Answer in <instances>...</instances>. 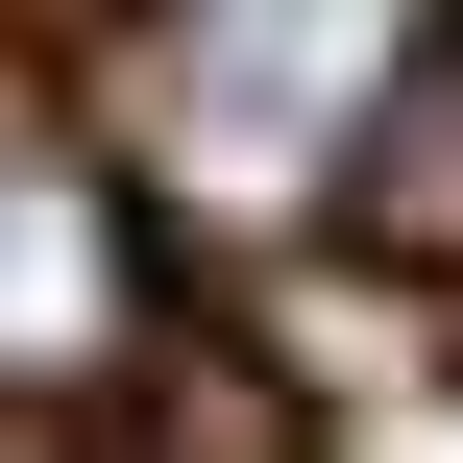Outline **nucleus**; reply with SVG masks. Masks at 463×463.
I'll use <instances>...</instances> for the list:
<instances>
[{
    "label": "nucleus",
    "mask_w": 463,
    "mask_h": 463,
    "mask_svg": "<svg viewBox=\"0 0 463 463\" xmlns=\"http://www.w3.org/2000/svg\"><path fill=\"white\" fill-rule=\"evenodd\" d=\"M342 244H366V269H415V293H463V24L391 49L366 146H342Z\"/></svg>",
    "instance_id": "3"
},
{
    "label": "nucleus",
    "mask_w": 463,
    "mask_h": 463,
    "mask_svg": "<svg viewBox=\"0 0 463 463\" xmlns=\"http://www.w3.org/2000/svg\"><path fill=\"white\" fill-rule=\"evenodd\" d=\"M391 49L415 24H366V0H220V24L98 49V146H122L146 220H244L269 244V220H342V146H366Z\"/></svg>",
    "instance_id": "1"
},
{
    "label": "nucleus",
    "mask_w": 463,
    "mask_h": 463,
    "mask_svg": "<svg viewBox=\"0 0 463 463\" xmlns=\"http://www.w3.org/2000/svg\"><path fill=\"white\" fill-rule=\"evenodd\" d=\"M146 366V195L73 122H0V415Z\"/></svg>",
    "instance_id": "2"
}]
</instances>
